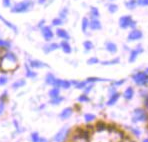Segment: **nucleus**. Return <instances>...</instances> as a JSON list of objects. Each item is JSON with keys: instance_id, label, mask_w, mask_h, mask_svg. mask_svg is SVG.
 Wrapping results in <instances>:
<instances>
[{"instance_id": "f257e3e1", "label": "nucleus", "mask_w": 148, "mask_h": 142, "mask_svg": "<svg viewBox=\"0 0 148 142\" xmlns=\"http://www.w3.org/2000/svg\"><path fill=\"white\" fill-rule=\"evenodd\" d=\"M18 67V58L12 52H5L0 58V70L2 72H12Z\"/></svg>"}, {"instance_id": "f03ea898", "label": "nucleus", "mask_w": 148, "mask_h": 142, "mask_svg": "<svg viewBox=\"0 0 148 142\" xmlns=\"http://www.w3.org/2000/svg\"><path fill=\"white\" fill-rule=\"evenodd\" d=\"M34 2L32 0H24V1L18 2L11 7L12 13H24L29 11L31 8H33Z\"/></svg>"}, {"instance_id": "7ed1b4c3", "label": "nucleus", "mask_w": 148, "mask_h": 142, "mask_svg": "<svg viewBox=\"0 0 148 142\" xmlns=\"http://www.w3.org/2000/svg\"><path fill=\"white\" fill-rule=\"evenodd\" d=\"M70 134V129H69L67 126L61 128L53 137V141L54 142H64L67 139V137Z\"/></svg>"}, {"instance_id": "20e7f679", "label": "nucleus", "mask_w": 148, "mask_h": 142, "mask_svg": "<svg viewBox=\"0 0 148 142\" xmlns=\"http://www.w3.org/2000/svg\"><path fill=\"white\" fill-rule=\"evenodd\" d=\"M147 113L143 109L137 108L133 111V116H132V121L133 122L145 121V120H147Z\"/></svg>"}, {"instance_id": "39448f33", "label": "nucleus", "mask_w": 148, "mask_h": 142, "mask_svg": "<svg viewBox=\"0 0 148 142\" xmlns=\"http://www.w3.org/2000/svg\"><path fill=\"white\" fill-rule=\"evenodd\" d=\"M133 81L136 83L137 85H144L147 83L148 80V75L145 72H137L136 74H134L132 76Z\"/></svg>"}, {"instance_id": "423d86ee", "label": "nucleus", "mask_w": 148, "mask_h": 142, "mask_svg": "<svg viewBox=\"0 0 148 142\" xmlns=\"http://www.w3.org/2000/svg\"><path fill=\"white\" fill-rule=\"evenodd\" d=\"M41 34H42L43 38H44L45 41H51L52 39H53L54 37V33L53 31H52V28L50 27V26H43L42 28H41Z\"/></svg>"}, {"instance_id": "0eeeda50", "label": "nucleus", "mask_w": 148, "mask_h": 142, "mask_svg": "<svg viewBox=\"0 0 148 142\" xmlns=\"http://www.w3.org/2000/svg\"><path fill=\"white\" fill-rule=\"evenodd\" d=\"M131 21H132V17L130 15H124V16L120 17V19H119V26L122 29H126V28L130 27Z\"/></svg>"}, {"instance_id": "6e6552de", "label": "nucleus", "mask_w": 148, "mask_h": 142, "mask_svg": "<svg viewBox=\"0 0 148 142\" xmlns=\"http://www.w3.org/2000/svg\"><path fill=\"white\" fill-rule=\"evenodd\" d=\"M29 67L32 69H41L45 68V67H48V65L45 64L44 62L37 59H30L29 60Z\"/></svg>"}, {"instance_id": "1a4fd4ad", "label": "nucleus", "mask_w": 148, "mask_h": 142, "mask_svg": "<svg viewBox=\"0 0 148 142\" xmlns=\"http://www.w3.org/2000/svg\"><path fill=\"white\" fill-rule=\"evenodd\" d=\"M143 36L142 31L137 29H133L127 36V40L128 41H135V40H139L141 37Z\"/></svg>"}, {"instance_id": "9d476101", "label": "nucleus", "mask_w": 148, "mask_h": 142, "mask_svg": "<svg viewBox=\"0 0 148 142\" xmlns=\"http://www.w3.org/2000/svg\"><path fill=\"white\" fill-rule=\"evenodd\" d=\"M143 52V48L139 45V46H137L136 49H133V50H131V52H130V56H129V62H134L136 59H137V57H138V55L140 53H142Z\"/></svg>"}, {"instance_id": "9b49d317", "label": "nucleus", "mask_w": 148, "mask_h": 142, "mask_svg": "<svg viewBox=\"0 0 148 142\" xmlns=\"http://www.w3.org/2000/svg\"><path fill=\"white\" fill-rule=\"evenodd\" d=\"M57 49H59V44L58 43H49V44H46L43 46V51L46 54L55 51Z\"/></svg>"}, {"instance_id": "f8f14e48", "label": "nucleus", "mask_w": 148, "mask_h": 142, "mask_svg": "<svg viewBox=\"0 0 148 142\" xmlns=\"http://www.w3.org/2000/svg\"><path fill=\"white\" fill-rule=\"evenodd\" d=\"M59 48H61L62 51L66 54H70L71 52H72V47H71V45L68 43V41H66V40L61 41V43L59 44Z\"/></svg>"}, {"instance_id": "ddd939ff", "label": "nucleus", "mask_w": 148, "mask_h": 142, "mask_svg": "<svg viewBox=\"0 0 148 142\" xmlns=\"http://www.w3.org/2000/svg\"><path fill=\"white\" fill-rule=\"evenodd\" d=\"M72 113H73V109L71 108V107H66V108H64L61 111V113L59 114V117H60V119H62V120L67 119L72 115Z\"/></svg>"}, {"instance_id": "4468645a", "label": "nucleus", "mask_w": 148, "mask_h": 142, "mask_svg": "<svg viewBox=\"0 0 148 142\" xmlns=\"http://www.w3.org/2000/svg\"><path fill=\"white\" fill-rule=\"evenodd\" d=\"M56 35L59 37V38L63 39V40H66V41H68L69 38H70L68 32L65 29H63V28H57V29H56Z\"/></svg>"}, {"instance_id": "2eb2a0df", "label": "nucleus", "mask_w": 148, "mask_h": 142, "mask_svg": "<svg viewBox=\"0 0 148 142\" xmlns=\"http://www.w3.org/2000/svg\"><path fill=\"white\" fill-rule=\"evenodd\" d=\"M0 21H2V22H3L4 24H5V25L7 26L8 28H10V29H11L12 31L14 32V33H18V28H17L16 26H15V25H14V24H13V23H11V22H10V21L6 20V19L4 18V17L2 16L1 14H0Z\"/></svg>"}, {"instance_id": "dca6fc26", "label": "nucleus", "mask_w": 148, "mask_h": 142, "mask_svg": "<svg viewBox=\"0 0 148 142\" xmlns=\"http://www.w3.org/2000/svg\"><path fill=\"white\" fill-rule=\"evenodd\" d=\"M89 27L91 30H100L101 29V22L98 19H92L91 21H89Z\"/></svg>"}, {"instance_id": "f3484780", "label": "nucleus", "mask_w": 148, "mask_h": 142, "mask_svg": "<svg viewBox=\"0 0 148 142\" xmlns=\"http://www.w3.org/2000/svg\"><path fill=\"white\" fill-rule=\"evenodd\" d=\"M119 97H120V94H119L118 92H114V93H112V94L110 95L109 100H108V101H107V105H108V106H112V105H114V104L116 103L117 101H118Z\"/></svg>"}, {"instance_id": "a211bd4d", "label": "nucleus", "mask_w": 148, "mask_h": 142, "mask_svg": "<svg viewBox=\"0 0 148 142\" xmlns=\"http://www.w3.org/2000/svg\"><path fill=\"white\" fill-rule=\"evenodd\" d=\"M133 95H134V90L132 87H127L123 93V96L126 100H131L133 98Z\"/></svg>"}, {"instance_id": "6ab92c4d", "label": "nucleus", "mask_w": 148, "mask_h": 142, "mask_svg": "<svg viewBox=\"0 0 148 142\" xmlns=\"http://www.w3.org/2000/svg\"><path fill=\"white\" fill-rule=\"evenodd\" d=\"M25 69H26V72H25V75L27 78H30V79H34V78L37 76V73L35 71L32 70V68H30L29 65H26L25 66Z\"/></svg>"}, {"instance_id": "aec40b11", "label": "nucleus", "mask_w": 148, "mask_h": 142, "mask_svg": "<svg viewBox=\"0 0 148 142\" xmlns=\"http://www.w3.org/2000/svg\"><path fill=\"white\" fill-rule=\"evenodd\" d=\"M105 48L110 53H116L117 52V45L113 42H107L105 44Z\"/></svg>"}, {"instance_id": "412c9836", "label": "nucleus", "mask_w": 148, "mask_h": 142, "mask_svg": "<svg viewBox=\"0 0 148 142\" xmlns=\"http://www.w3.org/2000/svg\"><path fill=\"white\" fill-rule=\"evenodd\" d=\"M110 81L109 79H104V78H98V77H89L86 79L87 83H95V82H107Z\"/></svg>"}, {"instance_id": "4be33fe9", "label": "nucleus", "mask_w": 148, "mask_h": 142, "mask_svg": "<svg viewBox=\"0 0 148 142\" xmlns=\"http://www.w3.org/2000/svg\"><path fill=\"white\" fill-rule=\"evenodd\" d=\"M56 77L53 75L52 73H47L46 76H45V83H46L47 85H51L53 84V82L55 81Z\"/></svg>"}, {"instance_id": "5701e85b", "label": "nucleus", "mask_w": 148, "mask_h": 142, "mask_svg": "<svg viewBox=\"0 0 148 142\" xmlns=\"http://www.w3.org/2000/svg\"><path fill=\"white\" fill-rule=\"evenodd\" d=\"M90 15H91V18H92V19H97V18H98V17L100 16V12H99L98 8L92 6V7L90 8Z\"/></svg>"}, {"instance_id": "b1692460", "label": "nucleus", "mask_w": 148, "mask_h": 142, "mask_svg": "<svg viewBox=\"0 0 148 142\" xmlns=\"http://www.w3.org/2000/svg\"><path fill=\"white\" fill-rule=\"evenodd\" d=\"M48 95H49V97L51 98H56V97H58V96H60V90H59V88H55V87H53V88L51 89V90L48 92Z\"/></svg>"}, {"instance_id": "393cba45", "label": "nucleus", "mask_w": 148, "mask_h": 142, "mask_svg": "<svg viewBox=\"0 0 148 142\" xmlns=\"http://www.w3.org/2000/svg\"><path fill=\"white\" fill-rule=\"evenodd\" d=\"M26 84V81L24 79H19L17 81H15L14 83L12 84V88L13 89H18V88H21L23 87L24 85Z\"/></svg>"}, {"instance_id": "a878e982", "label": "nucleus", "mask_w": 148, "mask_h": 142, "mask_svg": "<svg viewBox=\"0 0 148 142\" xmlns=\"http://www.w3.org/2000/svg\"><path fill=\"white\" fill-rule=\"evenodd\" d=\"M10 46H11V43L7 40H4V39L0 38V49H9Z\"/></svg>"}, {"instance_id": "bb28decb", "label": "nucleus", "mask_w": 148, "mask_h": 142, "mask_svg": "<svg viewBox=\"0 0 148 142\" xmlns=\"http://www.w3.org/2000/svg\"><path fill=\"white\" fill-rule=\"evenodd\" d=\"M88 27H89V20H88V18L84 17V18L82 19V23H81V29H82V31H83L84 33H85L86 30L88 29Z\"/></svg>"}, {"instance_id": "cd10ccee", "label": "nucleus", "mask_w": 148, "mask_h": 142, "mask_svg": "<svg viewBox=\"0 0 148 142\" xmlns=\"http://www.w3.org/2000/svg\"><path fill=\"white\" fill-rule=\"evenodd\" d=\"M63 100H64V98L61 97V96H58V97H56V98H52V99L50 100V104H51V105H59Z\"/></svg>"}, {"instance_id": "c85d7f7f", "label": "nucleus", "mask_w": 148, "mask_h": 142, "mask_svg": "<svg viewBox=\"0 0 148 142\" xmlns=\"http://www.w3.org/2000/svg\"><path fill=\"white\" fill-rule=\"evenodd\" d=\"M95 127H96V130L100 131V132L107 129V125H106V124L104 123V122H102V121L97 122V124H96V126H95Z\"/></svg>"}, {"instance_id": "c756f323", "label": "nucleus", "mask_w": 148, "mask_h": 142, "mask_svg": "<svg viewBox=\"0 0 148 142\" xmlns=\"http://www.w3.org/2000/svg\"><path fill=\"white\" fill-rule=\"evenodd\" d=\"M77 101L80 102V103H85V102L90 101V98L88 97V95L87 94H82L77 98Z\"/></svg>"}, {"instance_id": "7c9ffc66", "label": "nucleus", "mask_w": 148, "mask_h": 142, "mask_svg": "<svg viewBox=\"0 0 148 142\" xmlns=\"http://www.w3.org/2000/svg\"><path fill=\"white\" fill-rule=\"evenodd\" d=\"M83 47H84V49H85V51H90L91 49H93L94 46H93V43L91 42V41L86 40L83 42Z\"/></svg>"}, {"instance_id": "2f4dec72", "label": "nucleus", "mask_w": 148, "mask_h": 142, "mask_svg": "<svg viewBox=\"0 0 148 142\" xmlns=\"http://www.w3.org/2000/svg\"><path fill=\"white\" fill-rule=\"evenodd\" d=\"M126 7L128 8V9H134V8L136 7L137 3H136V0H128L127 2L125 3Z\"/></svg>"}, {"instance_id": "473e14b6", "label": "nucleus", "mask_w": 148, "mask_h": 142, "mask_svg": "<svg viewBox=\"0 0 148 142\" xmlns=\"http://www.w3.org/2000/svg\"><path fill=\"white\" fill-rule=\"evenodd\" d=\"M119 62H120V59H119V58H114V59L109 60V61H103V62H102V65H114Z\"/></svg>"}, {"instance_id": "72a5a7b5", "label": "nucleus", "mask_w": 148, "mask_h": 142, "mask_svg": "<svg viewBox=\"0 0 148 142\" xmlns=\"http://www.w3.org/2000/svg\"><path fill=\"white\" fill-rule=\"evenodd\" d=\"M71 87V82L68 80H62L61 79V85H60V88L63 89H69Z\"/></svg>"}, {"instance_id": "f704fd0d", "label": "nucleus", "mask_w": 148, "mask_h": 142, "mask_svg": "<svg viewBox=\"0 0 148 142\" xmlns=\"http://www.w3.org/2000/svg\"><path fill=\"white\" fill-rule=\"evenodd\" d=\"M117 10H118V6L116 5V4H114V3H111L108 5V11H109L110 13H115V12H117Z\"/></svg>"}, {"instance_id": "c9c22d12", "label": "nucleus", "mask_w": 148, "mask_h": 142, "mask_svg": "<svg viewBox=\"0 0 148 142\" xmlns=\"http://www.w3.org/2000/svg\"><path fill=\"white\" fill-rule=\"evenodd\" d=\"M62 24H63V20L61 18H59V17H57V18H54L53 20H52V25L56 26V27H58V26H61Z\"/></svg>"}, {"instance_id": "e433bc0d", "label": "nucleus", "mask_w": 148, "mask_h": 142, "mask_svg": "<svg viewBox=\"0 0 148 142\" xmlns=\"http://www.w3.org/2000/svg\"><path fill=\"white\" fill-rule=\"evenodd\" d=\"M67 14H68V8H63L61 11L59 12V18H61L63 20V19H65L67 17Z\"/></svg>"}, {"instance_id": "4c0bfd02", "label": "nucleus", "mask_w": 148, "mask_h": 142, "mask_svg": "<svg viewBox=\"0 0 148 142\" xmlns=\"http://www.w3.org/2000/svg\"><path fill=\"white\" fill-rule=\"evenodd\" d=\"M95 118H96V116L94 114H91V113H87V114L84 115V119H85L86 122H91Z\"/></svg>"}, {"instance_id": "58836bf2", "label": "nucleus", "mask_w": 148, "mask_h": 142, "mask_svg": "<svg viewBox=\"0 0 148 142\" xmlns=\"http://www.w3.org/2000/svg\"><path fill=\"white\" fill-rule=\"evenodd\" d=\"M39 138H40V135L38 134V132H32L30 135V139L32 142H38Z\"/></svg>"}, {"instance_id": "ea45409f", "label": "nucleus", "mask_w": 148, "mask_h": 142, "mask_svg": "<svg viewBox=\"0 0 148 142\" xmlns=\"http://www.w3.org/2000/svg\"><path fill=\"white\" fill-rule=\"evenodd\" d=\"M86 85H87V82L86 81H78L77 83H76V85H75V88H77V89H84L86 87Z\"/></svg>"}, {"instance_id": "a19ab883", "label": "nucleus", "mask_w": 148, "mask_h": 142, "mask_svg": "<svg viewBox=\"0 0 148 142\" xmlns=\"http://www.w3.org/2000/svg\"><path fill=\"white\" fill-rule=\"evenodd\" d=\"M96 63H99L98 58H96V57H91V58H89V59L87 60V64H89V65L96 64Z\"/></svg>"}, {"instance_id": "79ce46f5", "label": "nucleus", "mask_w": 148, "mask_h": 142, "mask_svg": "<svg viewBox=\"0 0 148 142\" xmlns=\"http://www.w3.org/2000/svg\"><path fill=\"white\" fill-rule=\"evenodd\" d=\"M7 97H8L7 91H4V92L0 95V102H3V103H5L6 100H7Z\"/></svg>"}, {"instance_id": "37998d69", "label": "nucleus", "mask_w": 148, "mask_h": 142, "mask_svg": "<svg viewBox=\"0 0 148 142\" xmlns=\"http://www.w3.org/2000/svg\"><path fill=\"white\" fill-rule=\"evenodd\" d=\"M3 7L5 8H11V0H2Z\"/></svg>"}, {"instance_id": "c03bdc74", "label": "nucleus", "mask_w": 148, "mask_h": 142, "mask_svg": "<svg viewBox=\"0 0 148 142\" xmlns=\"http://www.w3.org/2000/svg\"><path fill=\"white\" fill-rule=\"evenodd\" d=\"M8 82V78L6 76H0V86H3Z\"/></svg>"}, {"instance_id": "a18cd8bd", "label": "nucleus", "mask_w": 148, "mask_h": 142, "mask_svg": "<svg viewBox=\"0 0 148 142\" xmlns=\"http://www.w3.org/2000/svg\"><path fill=\"white\" fill-rule=\"evenodd\" d=\"M136 3L139 6H148V0H136Z\"/></svg>"}, {"instance_id": "49530a36", "label": "nucleus", "mask_w": 148, "mask_h": 142, "mask_svg": "<svg viewBox=\"0 0 148 142\" xmlns=\"http://www.w3.org/2000/svg\"><path fill=\"white\" fill-rule=\"evenodd\" d=\"M92 88H93V84H90V85H88V86L86 85V87L84 88V94H87V93H89L91 90H92Z\"/></svg>"}, {"instance_id": "de8ad7c7", "label": "nucleus", "mask_w": 148, "mask_h": 142, "mask_svg": "<svg viewBox=\"0 0 148 142\" xmlns=\"http://www.w3.org/2000/svg\"><path fill=\"white\" fill-rule=\"evenodd\" d=\"M124 82H125V79L119 80V81H114L113 82V85H114V86H121Z\"/></svg>"}, {"instance_id": "09e8293b", "label": "nucleus", "mask_w": 148, "mask_h": 142, "mask_svg": "<svg viewBox=\"0 0 148 142\" xmlns=\"http://www.w3.org/2000/svg\"><path fill=\"white\" fill-rule=\"evenodd\" d=\"M4 109H5V103H3V102H0V115L4 112Z\"/></svg>"}, {"instance_id": "8fccbe9b", "label": "nucleus", "mask_w": 148, "mask_h": 142, "mask_svg": "<svg viewBox=\"0 0 148 142\" xmlns=\"http://www.w3.org/2000/svg\"><path fill=\"white\" fill-rule=\"evenodd\" d=\"M131 131L134 135H136V136H139V135H140V130L136 129V128H131Z\"/></svg>"}, {"instance_id": "3c124183", "label": "nucleus", "mask_w": 148, "mask_h": 142, "mask_svg": "<svg viewBox=\"0 0 148 142\" xmlns=\"http://www.w3.org/2000/svg\"><path fill=\"white\" fill-rule=\"evenodd\" d=\"M37 26H38V27L40 28V29L43 27V26H45V20H44V19H42V20L39 21L38 24H37Z\"/></svg>"}, {"instance_id": "603ef678", "label": "nucleus", "mask_w": 148, "mask_h": 142, "mask_svg": "<svg viewBox=\"0 0 148 142\" xmlns=\"http://www.w3.org/2000/svg\"><path fill=\"white\" fill-rule=\"evenodd\" d=\"M46 1L47 0H37V3L40 4V5H43V4L46 3Z\"/></svg>"}, {"instance_id": "864d4df0", "label": "nucleus", "mask_w": 148, "mask_h": 142, "mask_svg": "<svg viewBox=\"0 0 148 142\" xmlns=\"http://www.w3.org/2000/svg\"><path fill=\"white\" fill-rule=\"evenodd\" d=\"M38 142H49V141L47 140L46 138H44V137H40V138H39V140H38Z\"/></svg>"}, {"instance_id": "5fc2aeb1", "label": "nucleus", "mask_w": 148, "mask_h": 142, "mask_svg": "<svg viewBox=\"0 0 148 142\" xmlns=\"http://www.w3.org/2000/svg\"><path fill=\"white\" fill-rule=\"evenodd\" d=\"M135 26H136V22L134 20H132L131 23H130V27H131V28H135Z\"/></svg>"}, {"instance_id": "6e6d98bb", "label": "nucleus", "mask_w": 148, "mask_h": 142, "mask_svg": "<svg viewBox=\"0 0 148 142\" xmlns=\"http://www.w3.org/2000/svg\"><path fill=\"white\" fill-rule=\"evenodd\" d=\"M143 142H148V138H146V139H144V140H143Z\"/></svg>"}, {"instance_id": "4d7b16f0", "label": "nucleus", "mask_w": 148, "mask_h": 142, "mask_svg": "<svg viewBox=\"0 0 148 142\" xmlns=\"http://www.w3.org/2000/svg\"><path fill=\"white\" fill-rule=\"evenodd\" d=\"M145 73H146V74H147V75H148V68L146 69V70H145Z\"/></svg>"}, {"instance_id": "13d9d810", "label": "nucleus", "mask_w": 148, "mask_h": 142, "mask_svg": "<svg viewBox=\"0 0 148 142\" xmlns=\"http://www.w3.org/2000/svg\"><path fill=\"white\" fill-rule=\"evenodd\" d=\"M109 1H113V0H109Z\"/></svg>"}]
</instances>
